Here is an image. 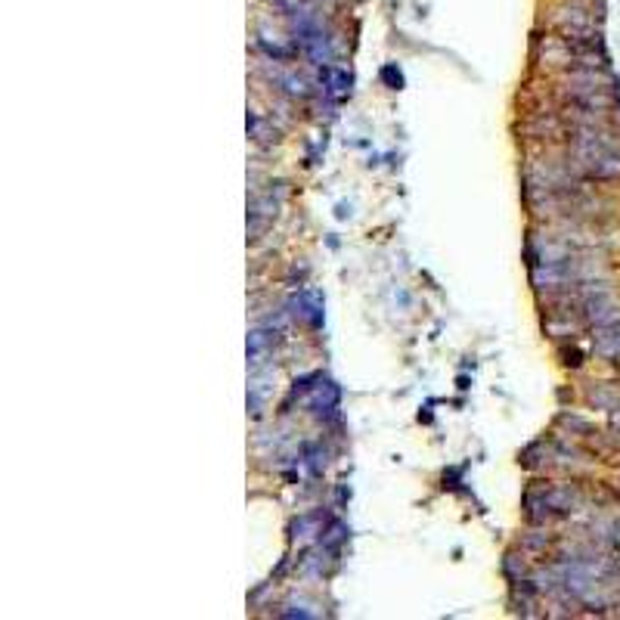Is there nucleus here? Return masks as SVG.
<instances>
[{"label": "nucleus", "instance_id": "obj_3", "mask_svg": "<svg viewBox=\"0 0 620 620\" xmlns=\"http://www.w3.org/2000/svg\"><path fill=\"white\" fill-rule=\"evenodd\" d=\"M276 341H279V332H276V329L258 326V329H251V332H249V341H245V354H249V363L255 366V369L273 354Z\"/></svg>", "mask_w": 620, "mask_h": 620}, {"label": "nucleus", "instance_id": "obj_5", "mask_svg": "<svg viewBox=\"0 0 620 620\" xmlns=\"http://www.w3.org/2000/svg\"><path fill=\"white\" fill-rule=\"evenodd\" d=\"M292 308H298L295 313L301 319H308V323L317 329L319 323H323V301H319V295L317 292H304V295H298L295 301H292Z\"/></svg>", "mask_w": 620, "mask_h": 620}, {"label": "nucleus", "instance_id": "obj_1", "mask_svg": "<svg viewBox=\"0 0 620 620\" xmlns=\"http://www.w3.org/2000/svg\"><path fill=\"white\" fill-rule=\"evenodd\" d=\"M580 161L595 177H620V149L602 133H583L577 143Z\"/></svg>", "mask_w": 620, "mask_h": 620}, {"label": "nucleus", "instance_id": "obj_10", "mask_svg": "<svg viewBox=\"0 0 620 620\" xmlns=\"http://www.w3.org/2000/svg\"><path fill=\"white\" fill-rule=\"evenodd\" d=\"M382 78H385V81H391V87H394V91H400V84H403L400 72H394V69H385V72H382Z\"/></svg>", "mask_w": 620, "mask_h": 620}, {"label": "nucleus", "instance_id": "obj_2", "mask_svg": "<svg viewBox=\"0 0 620 620\" xmlns=\"http://www.w3.org/2000/svg\"><path fill=\"white\" fill-rule=\"evenodd\" d=\"M295 41L301 44V50L317 65H329V59H332V44H329V34L323 32L319 19L313 16L308 6L295 13Z\"/></svg>", "mask_w": 620, "mask_h": 620}, {"label": "nucleus", "instance_id": "obj_9", "mask_svg": "<svg viewBox=\"0 0 620 620\" xmlns=\"http://www.w3.org/2000/svg\"><path fill=\"white\" fill-rule=\"evenodd\" d=\"M279 84H286V91L295 93V96H308V81H304V78H295V74H279Z\"/></svg>", "mask_w": 620, "mask_h": 620}, {"label": "nucleus", "instance_id": "obj_6", "mask_svg": "<svg viewBox=\"0 0 620 620\" xmlns=\"http://www.w3.org/2000/svg\"><path fill=\"white\" fill-rule=\"evenodd\" d=\"M319 78L326 81V91L332 96H345L350 91V74L341 72V69H323V74Z\"/></svg>", "mask_w": 620, "mask_h": 620}, {"label": "nucleus", "instance_id": "obj_4", "mask_svg": "<svg viewBox=\"0 0 620 620\" xmlns=\"http://www.w3.org/2000/svg\"><path fill=\"white\" fill-rule=\"evenodd\" d=\"M338 388H335V382H329V378H319V385L313 388V394L308 397V407L310 413L317 416H335V409H338Z\"/></svg>", "mask_w": 620, "mask_h": 620}, {"label": "nucleus", "instance_id": "obj_8", "mask_svg": "<svg viewBox=\"0 0 620 620\" xmlns=\"http://www.w3.org/2000/svg\"><path fill=\"white\" fill-rule=\"evenodd\" d=\"M599 350H602L605 357H617V354H620V323L602 329V335H599Z\"/></svg>", "mask_w": 620, "mask_h": 620}, {"label": "nucleus", "instance_id": "obj_7", "mask_svg": "<svg viewBox=\"0 0 620 620\" xmlns=\"http://www.w3.org/2000/svg\"><path fill=\"white\" fill-rule=\"evenodd\" d=\"M249 133H251L255 140H260V143H276V140H279L276 128H270V124H267L260 115H255V112L249 115Z\"/></svg>", "mask_w": 620, "mask_h": 620}]
</instances>
